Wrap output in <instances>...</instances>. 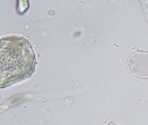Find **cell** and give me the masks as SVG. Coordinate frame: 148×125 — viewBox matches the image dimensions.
<instances>
[{"label": "cell", "mask_w": 148, "mask_h": 125, "mask_svg": "<svg viewBox=\"0 0 148 125\" xmlns=\"http://www.w3.org/2000/svg\"><path fill=\"white\" fill-rule=\"evenodd\" d=\"M127 67L130 72L139 77H148V54L139 52L129 58Z\"/></svg>", "instance_id": "6da1fadb"}, {"label": "cell", "mask_w": 148, "mask_h": 125, "mask_svg": "<svg viewBox=\"0 0 148 125\" xmlns=\"http://www.w3.org/2000/svg\"><path fill=\"white\" fill-rule=\"evenodd\" d=\"M107 125H119L117 124H116L114 122L112 121H111L109 122L108 123Z\"/></svg>", "instance_id": "7a4b0ae2"}]
</instances>
